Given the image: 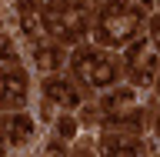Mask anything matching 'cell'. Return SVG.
<instances>
[{"mask_svg":"<svg viewBox=\"0 0 160 157\" xmlns=\"http://www.w3.org/2000/svg\"><path fill=\"white\" fill-rule=\"evenodd\" d=\"M100 24H103V27H100V37L107 40V44H123V40H130L137 34L140 17L133 10H107Z\"/></svg>","mask_w":160,"mask_h":157,"instance_id":"1","label":"cell"},{"mask_svg":"<svg viewBox=\"0 0 160 157\" xmlns=\"http://www.w3.org/2000/svg\"><path fill=\"white\" fill-rule=\"evenodd\" d=\"M127 60H130V74H133L137 84H150V80H153V64H157V57H153V47H150L147 40L133 44Z\"/></svg>","mask_w":160,"mask_h":157,"instance_id":"2","label":"cell"},{"mask_svg":"<svg viewBox=\"0 0 160 157\" xmlns=\"http://www.w3.org/2000/svg\"><path fill=\"white\" fill-rule=\"evenodd\" d=\"M50 30H57L60 37H80L83 34V13L77 7H67V10H57L50 17Z\"/></svg>","mask_w":160,"mask_h":157,"instance_id":"3","label":"cell"},{"mask_svg":"<svg viewBox=\"0 0 160 157\" xmlns=\"http://www.w3.org/2000/svg\"><path fill=\"white\" fill-rule=\"evenodd\" d=\"M47 97L53 104H77V94L70 90L67 80H47Z\"/></svg>","mask_w":160,"mask_h":157,"instance_id":"4","label":"cell"},{"mask_svg":"<svg viewBox=\"0 0 160 157\" xmlns=\"http://www.w3.org/2000/svg\"><path fill=\"white\" fill-rule=\"evenodd\" d=\"M30 134H33V124H30L27 114H17V117H10V140H13V144H27Z\"/></svg>","mask_w":160,"mask_h":157,"instance_id":"5","label":"cell"},{"mask_svg":"<svg viewBox=\"0 0 160 157\" xmlns=\"http://www.w3.org/2000/svg\"><path fill=\"white\" fill-rule=\"evenodd\" d=\"M93 64H97V50L80 47L77 54H73V70H77L83 80H90V70H93Z\"/></svg>","mask_w":160,"mask_h":157,"instance_id":"6","label":"cell"},{"mask_svg":"<svg viewBox=\"0 0 160 157\" xmlns=\"http://www.w3.org/2000/svg\"><path fill=\"white\" fill-rule=\"evenodd\" d=\"M20 24H23V34H27V37H33V40L43 37V20H40L30 7H20Z\"/></svg>","mask_w":160,"mask_h":157,"instance_id":"7","label":"cell"},{"mask_svg":"<svg viewBox=\"0 0 160 157\" xmlns=\"http://www.w3.org/2000/svg\"><path fill=\"white\" fill-rule=\"evenodd\" d=\"M103 150H110V154H133V150H140L137 137H103Z\"/></svg>","mask_w":160,"mask_h":157,"instance_id":"8","label":"cell"},{"mask_svg":"<svg viewBox=\"0 0 160 157\" xmlns=\"http://www.w3.org/2000/svg\"><path fill=\"white\" fill-rule=\"evenodd\" d=\"M27 94V80L17 77V74H10V77H3V100H20Z\"/></svg>","mask_w":160,"mask_h":157,"instance_id":"9","label":"cell"},{"mask_svg":"<svg viewBox=\"0 0 160 157\" xmlns=\"http://www.w3.org/2000/svg\"><path fill=\"white\" fill-rule=\"evenodd\" d=\"M37 67L40 70H57L60 67V50L57 47H37Z\"/></svg>","mask_w":160,"mask_h":157,"instance_id":"10","label":"cell"},{"mask_svg":"<svg viewBox=\"0 0 160 157\" xmlns=\"http://www.w3.org/2000/svg\"><path fill=\"white\" fill-rule=\"evenodd\" d=\"M110 77H113V67H110L107 60L97 57V64H93V70H90V84H93V87H107Z\"/></svg>","mask_w":160,"mask_h":157,"instance_id":"11","label":"cell"},{"mask_svg":"<svg viewBox=\"0 0 160 157\" xmlns=\"http://www.w3.org/2000/svg\"><path fill=\"white\" fill-rule=\"evenodd\" d=\"M60 130H63V137H70V134H73V124H70V120H60Z\"/></svg>","mask_w":160,"mask_h":157,"instance_id":"12","label":"cell"},{"mask_svg":"<svg viewBox=\"0 0 160 157\" xmlns=\"http://www.w3.org/2000/svg\"><path fill=\"white\" fill-rule=\"evenodd\" d=\"M47 7H70V0H43Z\"/></svg>","mask_w":160,"mask_h":157,"instance_id":"13","label":"cell"},{"mask_svg":"<svg viewBox=\"0 0 160 157\" xmlns=\"http://www.w3.org/2000/svg\"><path fill=\"white\" fill-rule=\"evenodd\" d=\"M157 37H160V20H157Z\"/></svg>","mask_w":160,"mask_h":157,"instance_id":"14","label":"cell"},{"mask_svg":"<svg viewBox=\"0 0 160 157\" xmlns=\"http://www.w3.org/2000/svg\"><path fill=\"white\" fill-rule=\"evenodd\" d=\"M157 130H160V114H157Z\"/></svg>","mask_w":160,"mask_h":157,"instance_id":"15","label":"cell"}]
</instances>
